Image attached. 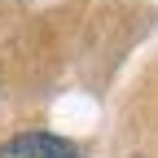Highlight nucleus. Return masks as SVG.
I'll list each match as a JSON object with an SVG mask.
<instances>
[{
  "instance_id": "f257e3e1",
  "label": "nucleus",
  "mask_w": 158,
  "mask_h": 158,
  "mask_svg": "<svg viewBox=\"0 0 158 158\" xmlns=\"http://www.w3.org/2000/svg\"><path fill=\"white\" fill-rule=\"evenodd\" d=\"M0 158H79V149L62 136H48V132H22L13 141H5Z\"/></svg>"
}]
</instances>
